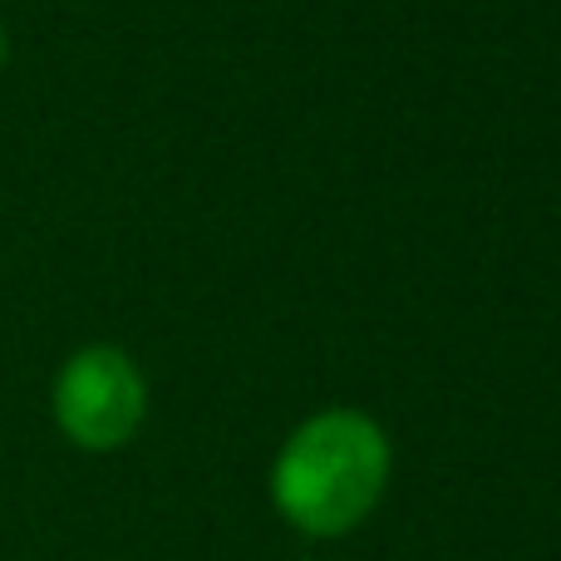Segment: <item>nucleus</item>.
Masks as SVG:
<instances>
[{
    "mask_svg": "<svg viewBox=\"0 0 561 561\" xmlns=\"http://www.w3.org/2000/svg\"><path fill=\"white\" fill-rule=\"evenodd\" d=\"M389 483V438L359 409L306 419L272 468V503L296 533L345 537L375 513Z\"/></svg>",
    "mask_w": 561,
    "mask_h": 561,
    "instance_id": "f257e3e1",
    "label": "nucleus"
},
{
    "mask_svg": "<svg viewBox=\"0 0 561 561\" xmlns=\"http://www.w3.org/2000/svg\"><path fill=\"white\" fill-rule=\"evenodd\" d=\"M148 389L138 365L114 345H84L55 375V424L84 454H114L138 434Z\"/></svg>",
    "mask_w": 561,
    "mask_h": 561,
    "instance_id": "f03ea898",
    "label": "nucleus"
},
{
    "mask_svg": "<svg viewBox=\"0 0 561 561\" xmlns=\"http://www.w3.org/2000/svg\"><path fill=\"white\" fill-rule=\"evenodd\" d=\"M5 59H10V35H5V25H0V69H5Z\"/></svg>",
    "mask_w": 561,
    "mask_h": 561,
    "instance_id": "7ed1b4c3",
    "label": "nucleus"
}]
</instances>
